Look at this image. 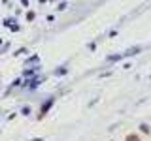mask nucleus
<instances>
[{"label": "nucleus", "mask_w": 151, "mask_h": 141, "mask_svg": "<svg viewBox=\"0 0 151 141\" xmlns=\"http://www.w3.org/2000/svg\"><path fill=\"white\" fill-rule=\"evenodd\" d=\"M140 51H142V47H132V49H129V51H127V53L123 55V56H132V55H138Z\"/></svg>", "instance_id": "f03ea898"}, {"label": "nucleus", "mask_w": 151, "mask_h": 141, "mask_svg": "<svg viewBox=\"0 0 151 141\" xmlns=\"http://www.w3.org/2000/svg\"><path fill=\"white\" fill-rule=\"evenodd\" d=\"M59 9H60V11H63V9H66V2H60V4H59Z\"/></svg>", "instance_id": "39448f33"}, {"label": "nucleus", "mask_w": 151, "mask_h": 141, "mask_svg": "<svg viewBox=\"0 0 151 141\" xmlns=\"http://www.w3.org/2000/svg\"><path fill=\"white\" fill-rule=\"evenodd\" d=\"M53 102H55V98H49V100H47V102L44 103V105H42V111H40V115H38L40 119H42V117H44L45 113H47V109H49V107L53 105Z\"/></svg>", "instance_id": "f257e3e1"}, {"label": "nucleus", "mask_w": 151, "mask_h": 141, "mask_svg": "<svg viewBox=\"0 0 151 141\" xmlns=\"http://www.w3.org/2000/svg\"><path fill=\"white\" fill-rule=\"evenodd\" d=\"M125 141H140V137H138L136 134H129V135L125 137Z\"/></svg>", "instance_id": "7ed1b4c3"}, {"label": "nucleus", "mask_w": 151, "mask_h": 141, "mask_svg": "<svg viewBox=\"0 0 151 141\" xmlns=\"http://www.w3.org/2000/svg\"><path fill=\"white\" fill-rule=\"evenodd\" d=\"M63 73H66V70H64V68H60V70H57V75H63Z\"/></svg>", "instance_id": "423d86ee"}, {"label": "nucleus", "mask_w": 151, "mask_h": 141, "mask_svg": "<svg viewBox=\"0 0 151 141\" xmlns=\"http://www.w3.org/2000/svg\"><path fill=\"white\" fill-rule=\"evenodd\" d=\"M32 141H42V139H32Z\"/></svg>", "instance_id": "0eeeda50"}, {"label": "nucleus", "mask_w": 151, "mask_h": 141, "mask_svg": "<svg viewBox=\"0 0 151 141\" xmlns=\"http://www.w3.org/2000/svg\"><path fill=\"white\" fill-rule=\"evenodd\" d=\"M140 132H144V134H149V132H151V128H149L147 124H140Z\"/></svg>", "instance_id": "20e7f679"}]
</instances>
